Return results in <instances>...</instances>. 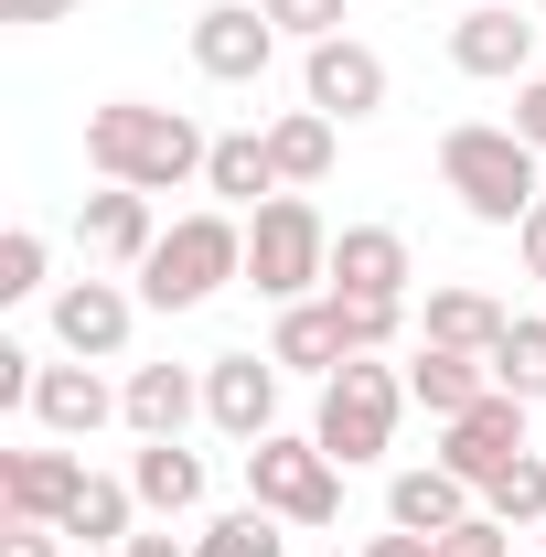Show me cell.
I'll list each match as a JSON object with an SVG mask.
<instances>
[{
	"instance_id": "5",
	"label": "cell",
	"mask_w": 546,
	"mask_h": 557,
	"mask_svg": "<svg viewBox=\"0 0 546 557\" xmlns=\"http://www.w3.org/2000/svg\"><path fill=\"white\" fill-rule=\"evenodd\" d=\"M247 289L258 300H322L333 289V225L311 194H269V205L247 214Z\"/></svg>"
},
{
	"instance_id": "14",
	"label": "cell",
	"mask_w": 546,
	"mask_h": 557,
	"mask_svg": "<svg viewBox=\"0 0 546 557\" xmlns=\"http://www.w3.org/2000/svg\"><path fill=\"white\" fill-rule=\"evenodd\" d=\"M75 236H86V258H97V269H129V278H139V258L161 247L150 194H129V183H97V194L75 205Z\"/></svg>"
},
{
	"instance_id": "12",
	"label": "cell",
	"mask_w": 546,
	"mask_h": 557,
	"mask_svg": "<svg viewBox=\"0 0 546 557\" xmlns=\"http://www.w3.org/2000/svg\"><path fill=\"white\" fill-rule=\"evenodd\" d=\"M129 322H139V289H119V278H65L54 289V344L75 364H119L129 354Z\"/></svg>"
},
{
	"instance_id": "20",
	"label": "cell",
	"mask_w": 546,
	"mask_h": 557,
	"mask_svg": "<svg viewBox=\"0 0 546 557\" xmlns=\"http://www.w3.org/2000/svg\"><path fill=\"white\" fill-rule=\"evenodd\" d=\"M204 194H214L225 214H258L269 194H289V183H278V150H269V129H225V139H214Z\"/></svg>"
},
{
	"instance_id": "26",
	"label": "cell",
	"mask_w": 546,
	"mask_h": 557,
	"mask_svg": "<svg viewBox=\"0 0 546 557\" xmlns=\"http://www.w3.org/2000/svg\"><path fill=\"white\" fill-rule=\"evenodd\" d=\"M482 364H493V386H504V397L546 408V311H514V322H504V344L482 354Z\"/></svg>"
},
{
	"instance_id": "10",
	"label": "cell",
	"mask_w": 546,
	"mask_h": 557,
	"mask_svg": "<svg viewBox=\"0 0 546 557\" xmlns=\"http://www.w3.org/2000/svg\"><path fill=\"white\" fill-rule=\"evenodd\" d=\"M300 97L322 108V119H375L386 108V54L375 44H353V33H333V44H300Z\"/></svg>"
},
{
	"instance_id": "1",
	"label": "cell",
	"mask_w": 546,
	"mask_h": 557,
	"mask_svg": "<svg viewBox=\"0 0 546 557\" xmlns=\"http://www.w3.org/2000/svg\"><path fill=\"white\" fill-rule=\"evenodd\" d=\"M214 139L183 119V108H150V97H108L86 108V172L97 183H129V194H183L204 183Z\"/></svg>"
},
{
	"instance_id": "38",
	"label": "cell",
	"mask_w": 546,
	"mask_h": 557,
	"mask_svg": "<svg viewBox=\"0 0 546 557\" xmlns=\"http://www.w3.org/2000/svg\"><path fill=\"white\" fill-rule=\"evenodd\" d=\"M75 557H194L183 536H129V547H75Z\"/></svg>"
},
{
	"instance_id": "34",
	"label": "cell",
	"mask_w": 546,
	"mask_h": 557,
	"mask_svg": "<svg viewBox=\"0 0 546 557\" xmlns=\"http://www.w3.org/2000/svg\"><path fill=\"white\" fill-rule=\"evenodd\" d=\"M54 536H65V525H0V557H65Z\"/></svg>"
},
{
	"instance_id": "39",
	"label": "cell",
	"mask_w": 546,
	"mask_h": 557,
	"mask_svg": "<svg viewBox=\"0 0 546 557\" xmlns=\"http://www.w3.org/2000/svg\"><path fill=\"white\" fill-rule=\"evenodd\" d=\"M0 11H11V22H65L75 0H0Z\"/></svg>"
},
{
	"instance_id": "27",
	"label": "cell",
	"mask_w": 546,
	"mask_h": 557,
	"mask_svg": "<svg viewBox=\"0 0 546 557\" xmlns=\"http://www.w3.org/2000/svg\"><path fill=\"white\" fill-rule=\"evenodd\" d=\"M194 557H289V536H278L269 504H236V515L194 525Z\"/></svg>"
},
{
	"instance_id": "40",
	"label": "cell",
	"mask_w": 546,
	"mask_h": 557,
	"mask_svg": "<svg viewBox=\"0 0 546 557\" xmlns=\"http://www.w3.org/2000/svg\"><path fill=\"white\" fill-rule=\"evenodd\" d=\"M536 22H546V0H536Z\"/></svg>"
},
{
	"instance_id": "36",
	"label": "cell",
	"mask_w": 546,
	"mask_h": 557,
	"mask_svg": "<svg viewBox=\"0 0 546 557\" xmlns=\"http://www.w3.org/2000/svg\"><path fill=\"white\" fill-rule=\"evenodd\" d=\"M353 557H439V536H408V525H386V536H364Z\"/></svg>"
},
{
	"instance_id": "15",
	"label": "cell",
	"mask_w": 546,
	"mask_h": 557,
	"mask_svg": "<svg viewBox=\"0 0 546 557\" xmlns=\"http://www.w3.org/2000/svg\"><path fill=\"white\" fill-rule=\"evenodd\" d=\"M33 418H44V440H97L108 418H129V397H119L97 364H44V386H33Z\"/></svg>"
},
{
	"instance_id": "25",
	"label": "cell",
	"mask_w": 546,
	"mask_h": 557,
	"mask_svg": "<svg viewBox=\"0 0 546 557\" xmlns=\"http://www.w3.org/2000/svg\"><path fill=\"white\" fill-rule=\"evenodd\" d=\"M65 536H75V547H129V536H139V493L108 483V472H86V493L65 504Z\"/></svg>"
},
{
	"instance_id": "8",
	"label": "cell",
	"mask_w": 546,
	"mask_h": 557,
	"mask_svg": "<svg viewBox=\"0 0 546 557\" xmlns=\"http://www.w3.org/2000/svg\"><path fill=\"white\" fill-rule=\"evenodd\" d=\"M536 44H546V22H525V0H472L450 22V65L482 75V86H525L536 75Z\"/></svg>"
},
{
	"instance_id": "3",
	"label": "cell",
	"mask_w": 546,
	"mask_h": 557,
	"mask_svg": "<svg viewBox=\"0 0 546 557\" xmlns=\"http://www.w3.org/2000/svg\"><path fill=\"white\" fill-rule=\"evenodd\" d=\"M225 278H247V214L194 205L161 225V247L139 258V311H204Z\"/></svg>"
},
{
	"instance_id": "29",
	"label": "cell",
	"mask_w": 546,
	"mask_h": 557,
	"mask_svg": "<svg viewBox=\"0 0 546 557\" xmlns=\"http://www.w3.org/2000/svg\"><path fill=\"white\" fill-rule=\"evenodd\" d=\"M54 247H44V225H11L0 236V300H33V289H54Z\"/></svg>"
},
{
	"instance_id": "30",
	"label": "cell",
	"mask_w": 546,
	"mask_h": 557,
	"mask_svg": "<svg viewBox=\"0 0 546 557\" xmlns=\"http://www.w3.org/2000/svg\"><path fill=\"white\" fill-rule=\"evenodd\" d=\"M343 300V333H353V354H386L397 333H408V300H353V289H333Z\"/></svg>"
},
{
	"instance_id": "41",
	"label": "cell",
	"mask_w": 546,
	"mask_h": 557,
	"mask_svg": "<svg viewBox=\"0 0 546 557\" xmlns=\"http://www.w3.org/2000/svg\"><path fill=\"white\" fill-rule=\"evenodd\" d=\"M322 557H343V547H322Z\"/></svg>"
},
{
	"instance_id": "19",
	"label": "cell",
	"mask_w": 546,
	"mask_h": 557,
	"mask_svg": "<svg viewBox=\"0 0 546 557\" xmlns=\"http://www.w3.org/2000/svg\"><path fill=\"white\" fill-rule=\"evenodd\" d=\"M119 397H129V429H139V440H183V429L204 418V375H194V364H129Z\"/></svg>"
},
{
	"instance_id": "16",
	"label": "cell",
	"mask_w": 546,
	"mask_h": 557,
	"mask_svg": "<svg viewBox=\"0 0 546 557\" xmlns=\"http://www.w3.org/2000/svg\"><path fill=\"white\" fill-rule=\"evenodd\" d=\"M408 278H418V258H408L397 225H343L333 236V289H353V300H408Z\"/></svg>"
},
{
	"instance_id": "24",
	"label": "cell",
	"mask_w": 546,
	"mask_h": 557,
	"mask_svg": "<svg viewBox=\"0 0 546 557\" xmlns=\"http://www.w3.org/2000/svg\"><path fill=\"white\" fill-rule=\"evenodd\" d=\"M333 139H343V119H322V108H289V119H269L278 183H289V194H311V183L333 172Z\"/></svg>"
},
{
	"instance_id": "17",
	"label": "cell",
	"mask_w": 546,
	"mask_h": 557,
	"mask_svg": "<svg viewBox=\"0 0 546 557\" xmlns=\"http://www.w3.org/2000/svg\"><path fill=\"white\" fill-rule=\"evenodd\" d=\"M269 354L289 364V375H343V364H353L343 300H333V289H322V300H289V311H278V333H269Z\"/></svg>"
},
{
	"instance_id": "37",
	"label": "cell",
	"mask_w": 546,
	"mask_h": 557,
	"mask_svg": "<svg viewBox=\"0 0 546 557\" xmlns=\"http://www.w3.org/2000/svg\"><path fill=\"white\" fill-rule=\"evenodd\" d=\"M514 258H525V278H546V194H536V214L514 225Z\"/></svg>"
},
{
	"instance_id": "4",
	"label": "cell",
	"mask_w": 546,
	"mask_h": 557,
	"mask_svg": "<svg viewBox=\"0 0 546 557\" xmlns=\"http://www.w3.org/2000/svg\"><path fill=\"white\" fill-rule=\"evenodd\" d=\"M408 364H386V354H353L343 375H322V408H311V440L333 450L343 472H364V461H386L397 450V418H408Z\"/></svg>"
},
{
	"instance_id": "18",
	"label": "cell",
	"mask_w": 546,
	"mask_h": 557,
	"mask_svg": "<svg viewBox=\"0 0 546 557\" xmlns=\"http://www.w3.org/2000/svg\"><path fill=\"white\" fill-rule=\"evenodd\" d=\"M504 322H514V311H504L493 289H472V278H439V289H429V311H418V344L493 354V344H504Z\"/></svg>"
},
{
	"instance_id": "13",
	"label": "cell",
	"mask_w": 546,
	"mask_h": 557,
	"mask_svg": "<svg viewBox=\"0 0 546 557\" xmlns=\"http://www.w3.org/2000/svg\"><path fill=\"white\" fill-rule=\"evenodd\" d=\"M75 493H86V461H75L65 440H44V450H0V515H11V525H65Z\"/></svg>"
},
{
	"instance_id": "22",
	"label": "cell",
	"mask_w": 546,
	"mask_h": 557,
	"mask_svg": "<svg viewBox=\"0 0 546 557\" xmlns=\"http://www.w3.org/2000/svg\"><path fill=\"white\" fill-rule=\"evenodd\" d=\"M472 504H482V493L461 483V472L418 461V472H397V483H386V525H408V536H450V525H461Z\"/></svg>"
},
{
	"instance_id": "28",
	"label": "cell",
	"mask_w": 546,
	"mask_h": 557,
	"mask_svg": "<svg viewBox=\"0 0 546 557\" xmlns=\"http://www.w3.org/2000/svg\"><path fill=\"white\" fill-rule=\"evenodd\" d=\"M482 515H504V525H525V536H546V461H536V450H525V461H514L504 483L482 493Z\"/></svg>"
},
{
	"instance_id": "21",
	"label": "cell",
	"mask_w": 546,
	"mask_h": 557,
	"mask_svg": "<svg viewBox=\"0 0 546 557\" xmlns=\"http://www.w3.org/2000/svg\"><path fill=\"white\" fill-rule=\"evenodd\" d=\"M129 493H139V515H204V450H183V440H139V461H129Z\"/></svg>"
},
{
	"instance_id": "2",
	"label": "cell",
	"mask_w": 546,
	"mask_h": 557,
	"mask_svg": "<svg viewBox=\"0 0 546 557\" xmlns=\"http://www.w3.org/2000/svg\"><path fill=\"white\" fill-rule=\"evenodd\" d=\"M546 150L514 119H461V129H439V183L461 194V214L472 225H525L546 194V172H536Z\"/></svg>"
},
{
	"instance_id": "9",
	"label": "cell",
	"mask_w": 546,
	"mask_h": 557,
	"mask_svg": "<svg viewBox=\"0 0 546 557\" xmlns=\"http://www.w3.org/2000/svg\"><path fill=\"white\" fill-rule=\"evenodd\" d=\"M278 33L258 0H214V11H194V75H214V86H258V75L278 65Z\"/></svg>"
},
{
	"instance_id": "31",
	"label": "cell",
	"mask_w": 546,
	"mask_h": 557,
	"mask_svg": "<svg viewBox=\"0 0 546 557\" xmlns=\"http://www.w3.org/2000/svg\"><path fill=\"white\" fill-rule=\"evenodd\" d=\"M258 11H269L289 44H333L343 22H353V0H258Z\"/></svg>"
},
{
	"instance_id": "23",
	"label": "cell",
	"mask_w": 546,
	"mask_h": 557,
	"mask_svg": "<svg viewBox=\"0 0 546 557\" xmlns=\"http://www.w3.org/2000/svg\"><path fill=\"white\" fill-rule=\"evenodd\" d=\"M408 397L450 429L461 408H482V397H493V364H482V354H450V344H418V354H408Z\"/></svg>"
},
{
	"instance_id": "32",
	"label": "cell",
	"mask_w": 546,
	"mask_h": 557,
	"mask_svg": "<svg viewBox=\"0 0 546 557\" xmlns=\"http://www.w3.org/2000/svg\"><path fill=\"white\" fill-rule=\"evenodd\" d=\"M439 557H514V525H504V515H461V525H450V536H439Z\"/></svg>"
},
{
	"instance_id": "7",
	"label": "cell",
	"mask_w": 546,
	"mask_h": 557,
	"mask_svg": "<svg viewBox=\"0 0 546 557\" xmlns=\"http://www.w3.org/2000/svg\"><path fill=\"white\" fill-rule=\"evenodd\" d=\"M525 450H536V440H525V397H504V386H493L482 408H461L450 429H439V472H461L472 493H493L504 472H514V461H525Z\"/></svg>"
},
{
	"instance_id": "33",
	"label": "cell",
	"mask_w": 546,
	"mask_h": 557,
	"mask_svg": "<svg viewBox=\"0 0 546 557\" xmlns=\"http://www.w3.org/2000/svg\"><path fill=\"white\" fill-rule=\"evenodd\" d=\"M33 386H44V354H33V344H0V408H33Z\"/></svg>"
},
{
	"instance_id": "11",
	"label": "cell",
	"mask_w": 546,
	"mask_h": 557,
	"mask_svg": "<svg viewBox=\"0 0 546 557\" xmlns=\"http://www.w3.org/2000/svg\"><path fill=\"white\" fill-rule=\"evenodd\" d=\"M278 375H289L278 354H214L204 364V418L236 440V450H258V440L278 429Z\"/></svg>"
},
{
	"instance_id": "35",
	"label": "cell",
	"mask_w": 546,
	"mask_h": 557,
	"mask_svg": "<svg viewBox=\"0 0 546 557\" xmlns=\"http://www.w3.org/2000/svg\"><path fill=\"white\" fill-rule=\"evenodd\" d=\"M514 129L546 150V75H525V86H514Z\"/></svg>"
},
{
	"instance_id": "6",
	"label": "cell",
	"mask_w": 546,
	"mask_h": 557,
	"mask_svg": "<svg viewBox=\"0 0 546 557\" xmlns=\"http://www.w3.org/2000/svg\"><path fill=\"white\" fill-rule=\"evenodd\" d=\"M247 504H269L278 525L322 536V525H343V461L322 450V440H289V429H269V440L247 450Z\"/></svg>"
}]
</instances>
